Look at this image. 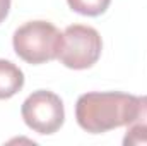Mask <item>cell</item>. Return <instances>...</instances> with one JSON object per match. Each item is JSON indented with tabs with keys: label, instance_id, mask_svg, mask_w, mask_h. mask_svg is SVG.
Segmentation results:
<instances>
[{
	"label": "cell",
	"instance_id": "6",
	"mask_svg": "<svg viewBox=\"0 0 147 146\" xmlns=\"http://www.w3.org/2000/svg\"><path fill=\"white\" fill-rule=\"evenodd\" d=\"M67 3L77 14H82L87 17H96L108 10L111 0H67Z\"/></svg>",
	"mask_w": 147,
	"mask_h": 146
},
{
	"label": "cell",
	"instance_id": "7",
	"mask_svg": "<svg viewBox=\"0 0 147 146\" xmlns=\"http://www.w3.org/2000/svg\"><path fill=\"white\" fill-rule=\"evenodd\" d=\"M123 145L125 146H147V132L140 131L137 127L128 126L125 138H123Z\"/></svg>",
	"mask_w": 147,
	"mask_h": 146
},
{
	"label": "cell",
	"instance_id": "2",
	"mask_svg": "<svg viewBox=\"0 0 147 146\" xmlns=\"http://www.w3.org/2000/svg\"><path fill=\"white\" fill-rule=\"evenodd\" d=\"M12 45L24 62L28 64H46L58 59L63 45V33L48 21H29L16 29Z\"/></svg>",
	"mask_w": 147,
	"mask_h": 146
},
{
	"label": "cell",
	"instance_id": "5",
	"mask_svg": "<svg viewBox=\"0 0 147 146\" xmlns=\"http://www.w3.org/2000/svg\"><path fill=\"white\" fill-rule=\"evenodd\" d=\"M24 86V72L10 60L0 59V100H9Z\"/></svg>",
	"mask_w": 147,
	"mask_h": 146
},
{
	"label": "cell",
	"instance_id": "4",
	"mask_svg": "<svg viewBox=\"0 0 147 146\" xmlns=\"http://www.w3.org/2000/svg\"><path fill=\"white\" fill-rule=\"evenodd\" d=\"M21 115L29 129L45 136L57 132L65 122V108L62 98L48 89L33 91L24 100Z\"/></svg>",
	"mask_w": 147,
	"mask_h": 146
},
{
	"label": "cell",
	"instance_id": "9",
	"mask_svg": "<svg viewBox=\"0 0 147 146\" xmlns=\"http://www.w3.org/2000/svg\"><path fill=\"white\" fill-rule=\"evenodd\" d=\"M10 2H12V0H0V24H2V23L5 21V17L9 16Z\"/></svg>",
	"mask_w": 147,
	"mask_h": 146
},
{
	"label": "cell",
	"instance_id": "3",
	"mask_svg": "<svg viewBox=\"0 0 147 146\" xmlns=\"http://www.w3.org/2000/svg\"><path fill=\"white\" fill-rule=\"evenodd\" d=\"M103 50L101 35L84 24H72L67 26L63 31V45L58 53L60 64L74 71H84L92 67Z\"/></svg>",
	"mask_w": 147,
	"mask_h": 146
},
{
	"label": "cell",
	"instance_id": "1",
	"mask_svg": "<svg viewBox=\"0 0 147 146\" xmlns=\"http://www.w3.org/2000/svg\"><path fill=\"white\" fill-rule=\"evenodd\" d=\"M137 112L139 96L120 91H91L80 95L75 103L77 124L91 134L128 126Z\"/></svg>",
	"mask_w": 147,
	"mask_h": 146
},
{
	"label": "cell",
	"instance_id": "8",
	"mask_svg": "<svg viewBox=\"0 0 147 146\" xmlns=\"http://www.w3.org/2000/svg\"><path fill=\"white\" fill-rule=\"evenodd\" d=\"M128 126L137 127V129L147 132V95L146 96H139V112H137V117Z\"/></svg>",
	"mask_w": 147,
	"mask_h": 146
}]
</instances>
